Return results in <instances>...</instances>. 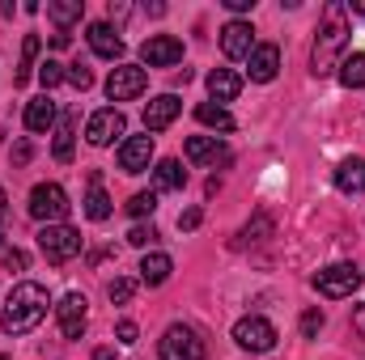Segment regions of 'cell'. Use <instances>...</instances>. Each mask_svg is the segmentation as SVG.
Returning <instances> with one entry per match:
<instances>
[{
  "instance_id": "6da1fadb",
  "label": "cell",
  "mask_w": 365,
  "mask_h": 360,
  "mask_svg": "<svg viewBox=\"0 0 365 360\" xmlns=\"http://www.w3.org/2000/svg\"><path fill=\"white\" fill-rule=\"evenodd\" d=\"M349 38H353V21H349V9L340 0H331L323 9V21H319V34H314V51H310V73L314 77H327L340 68V60L349 55Z\"/></svg>"
},
{
  "instance_id": "7a4b0ae2",
  "label": "cell",
  "mask_w": 365,
  "mask_h": 360,
  "mask_svg": "<svg viewBox=\"0 0 365 360\" xmlns=\"http://www.w3.org/2000/svg\"><path fill=\"white\" fill-rule=\"evenodd\" d=\"M47 305H51V297H47V288L38 284V280H21V284H13V292H9V301H4V314H0V327H4V335H30L43 318H47Z\"/></svg>"
},
{
  "instance_id": "3957f363",
  "label": "cell",
  "mask_w": 365,
  "mask_h": 360,
  "mask_svg": "<svg viewBox=\"0 0 365 360\" xmlns=\"http://www.w3.org/2000/svg\"><path fill=\"white\" fill-rule=\"evenodd\" d=\"M158 356L162 360H204L208 356V344H204V335H200L195 327L170 322V327L162 331V339H158Z\"/></svg>"
},
{
  "instance_id": "277c9868",
  "label": "cell",
  "mask_w": 365,
  "mask_h": 360,
  "mask_svg": "<svg viewBox=\"0 0 365 360\" xmlns=\"http://www.w3.org/2000/svg\"><path fill=\"white\" fill-rule=\"evenodd\" d=\"M30 216L38 221V225H64V216L73 212V203H68V191L60 186V182H38L34 191H30Z\"/></svg>"
},
{
  "instance_id": "5b68a950",
  "label": "cell",
  "mask_w": 365,
  "mask_h": 360,
  "mask_svg": "<svg viewBox=\"0 0 365 360\" xmlns=\"http://www.w3.org/2000/svg\"><path fill=\"white\" fill-rule=\"evenodd\" d=\"M310 284L319 288V297L344 301V297H353V292L361 288V268H357V263H327L323 271H314Z\"/></svg>"
},
{
  "instance_id": "8992f818",
  "label": "cell",
  "mask_w": 365,
  "mask_h": 360,
  "mask_svg": "<svg viewBox=\"0 0 365 360\" xmlns=\"http://www.w3.org/2000/svg\"><path fill=\"white\" fill-rule=\"evenodd\" d=\"M81 246H86V238L73 225H43L38 229V250L47 263H68L81 255Z\"/></svg>"
},
{
  "instance_id": "52a82bcc",
  "label": "cell",
  "mask_w": 365,
  "mask_h": 360,
  "mask_svg": "<svg viewBox=\"0 0 365 360\" xmlns=\"http://www.w3.org/2000/svg\"><path fill=\"white\" fill-rule=\"evenodd\" d=\"M276 327L268 318H259V314H247V318H238L234 322V344L242 348V352H251V356H264V352H272L276 348Z\"/></svg>"
},
{
  "instance_id": "ba28073f",
  "label": "cell",
  "mask_w": 365,
  "mask_h": 360,
  "mask_svg": "<svg viewBox=\"0 0 365 360\" xmlns=\"http://www.w3.org/2000/svg\"><path fill=\"white\" fill-rule=\"evenodd\" d=\"M123 132H128V119H123V110H119V106H102V110H93L90 123H86V140H90L93 149L115 144Z\"/></svg>"
},
{
  "instance_id": "9c48e42d",
  "label": "cell",
  "mask_w": 365,
  "mask_h": 360,
  "mask_svg": "<svg viewBox=\"0 0 365 360\" xmlns=\"http://www.w3.org/2000/svg\"><path fill=\"white\" fill-rule=\"evenodd\" d=\"M149 85V73L140 68V64H119V68H110V77H106V97L110 102H132V97H140Z\"/></svg>"
},
{
  "instance_id": "30bf717a",
  "label": "cell",
  "mask_w": 365,
  "mask_h": 360,
  "mask_svg": "<svg viewBox=\"0 0 365 360\" xmlns=\"http://www.w3.org/2000/svg\"><path fill=\"white\" fill-rule=\"evenodd\" d=\"M56 322H60V335L64 339H81L86 327H90V301H86V292H68L56 305Z\"/></svg>"
},
{
  "instance_id": "8fae6325",
  "label": "cell",
  "mask_w": 365,
  "mask_h": 360,
  "mask_svg": "<svg viewBox=\"0 0 365 360\" xmlns=\"http://www.w3.org/2000/svg\"><path fill=\"white\" fill-rule=\"evenodd\" d=\"M140 60H145L149 68H175L182 60V38H175V34H153V38H145Z\"/></svg>"
},
{
  "instance_id": "7c38bea8",
  "label": "cell",
  "mask_w": 365,
  "mask_h": 360,
  "mask_svg": "<svg viewBox=\"0 0 365 360\" xmlns=\"http://www.w3.org/2000/svg\"><path fill=\"white\" fill-rule=\"evenodd\" d=\"M187 162L191 166H230V149L221 136H191L187 140Z\"/></svg>"
},
{
  "instance_id": "4fadbf2b",
  "label": "cell",
  "mask_w": 365,
  "mask_h": 360,
  "mask_svg": "<svg viewBox=\"0 0 365 360\" xmlns=\"http://www.w3.org/2000/svg\"><path fill=\"white\" fill-rule=\"evenodd\" d=\"M149 162H153V136H149V132H145V136H128V140L119 144V170H123V174H145Z\"/></svg>"
},
{
  "instance_id": "5bb4252c",
  "label": "cell",
  "mask_w": 365,
  "mask_h": 360,
  "mask_svg": "<svg viewBox=\"0 0 365 360\" xmlns=\"http://www.w3.org/2000/svg\"><path fill=\"white\" fill-rule=\"evenodd\" d=\"M221 51H225L230 60H251V51H255V30H251V21H225V30H221Z\"/></svg>"
},
{
  "instance_id": "9a60e30c",
  "label": "cell",
  "mask_w": 365,
  "mask_h": 360,
  "mask_svg": "<svg viewBox=\"0 0 365 360\" xmlns=\"http://www.w3.org/2000/svg\"><path fill=\"white\" fill-rule=\"evenodd\" d=\"M182 102L175 97V93H158L149 106H145V132H166L175 119H179Z\"/></svg>"
},
{
  "instance_id": "2e32d148",
  "label": "cell",
  "mask_w": 365,
  "mask_h": 360,
  "mask_svg": "<svg viewBox=\"0 0 365 360\" xmlns=\"http://www.w3.org/2000/svg\"><path fill=\"white\" fill-rule=\"evenodd\" d=\"M251 68V81H259V85H268L276 81V73H280V47L276 43H255V51H251V60H247Z\"/></svg>"
},
{
  "instance_id": "e0dca14e",
  "label": "cell",
  "mask_w": 365,
  "mask_h": 360,
  "mask_svg": "<svg viewBox=\"0 0 365 360\" xmlns=\"http://www.w3.org/2000/svg\"><path fill=\"white\" fill-rule=\"evenodd\" d=\"M86 38H90V51H93V55H102V60H119V55H123L119 26H110V21H93Z\"/></svg>"
},
{
  "instance_id": "ac0fdd59",
  "label": "cell",
  "mask_w": 365,
  "mask_h": 360,
  "mask_svg": "<svg viewBox=\"0 0 365 360\" xmlns=\"http://www.w3.org/2000/svg\"><path fill=\"white\" fill-rule=\"evenodd\" d=\"M336 191H344V195H365V157H344L340 166H336Z\"/></svg>"
},
{
  "instance_id": "d6986e66",
  "label": "cell",
  "mask_w": 365,
  "mask_h": 360,
  "mask_svg": "<svg viewBox=\"0 0 365 360\" xmlns=\"http://www.w3.org/2000/svg\"><path fill=\"white\" fill-rule=\"evenodd\" d=\"M208 93H212L217 106H225V102H234V97L242 93V77L230 73V68H212V73H208Z\"/></svg>"
},
{
  "instance_id": "ffe728a7",
  "label": "cell",
  "mask_w": 365,
  "mask_h": 360,
  "mask_svg": "<svg viewBox=\"0 0 365 360\" xmlns=\"http://www.w3.org/2000/svg\"><path fill=\"white\" fill-rule=\"evenodd\" d=\"M170 271H175V259H170L166 250H149V255L140 259V284L158 288V284H166V280H170Z\"/></svg>"
},
{
  "instance_id": "44dd1931",
  "label": "cell",
  "mask_w": 365,
  "mask_h": 360,
  "mask_svg": "<svg viewBox=\"0 0 365 360\" xmlns=\"http://www.w3.org/2000/svg\"><path fill=\"white\" fill-rule=\"evenodd\" d=\"M56 123H60V115H56V102H51L47 93L26 106V127H30V132H51Z\"/></svg>"
},
{
  "instance_id": "7402d4cb",
  "label": "cell",
  "mask_w": 365,
  "mask_h": 360,
  "mask_svg": "<svg viewBox=\"0 0 365 360\" xmlns=\"http://www.w3.org/2000/svg\"><path fill=\"white\" fill-rule=\"evenodd\" d=\"M153 182H158V191H182V186H187L182 162L179 157H162V162L153 166Z\"/></svg>"
},
{
  "instance_id": "603a6c76",
  "label": "cell",
  "mask_w": 365,
  "mask_h": 360,
  "mask_svg": "<svg viewBox=\"0 0 365 360\" xmlns=\"http://www.w3.org/2000/svg\"><path fill=\"white\" fill-rule=\"evenodd\" d=\"M115 212V203H110V195L102 191V174L98 170H90V195H86V216L90 221H106Z\"/></svg>"
},
{
  "instance_id": "cb8c5ba5",
  "label": "cell",
  "mask_w": 365,
  "mask_h": 360,
  "mask_svg": "<svg viewBox=\"0 0 365 360\" xmlns=\"http://www.w3.org/2000/svg\"><path fill=\"white\" fill-rule=\"evenodd\" d=\"M73 144H77V115H64L60 123H56V144H51V153H56V162H73Z\"/></svg>"
},
{
  "instance_id": "d4e9b609",
  "label": "cell",
  "mask_w": 365,
  "mask_h": 360,
  "mask_svg": "<svg viewBox=\"0 0 365 360\" xmlns=\"http://www.w3.org/2000/svg\"><path fill=\"white\" fill-rule=\"evenodd\" d=\"M336 77H340L344 90H365V51H349V55L340 60Z\"/></svg>"
},
{
  "instance_id": "484cf974",
  "label": "cell",
  "mask_w": 365,
  "mask_h": 360,
  "mask_svg": "<svg viewBox=\"0 0 365 360\" xmlns=\"http://www.w3.org/2000/svg\"><path fill=\"white\" fill-rule=\"evenodd\" d=\"M47 17H51L60 30H68L73 21L86 17V0H47Z\"/></svg>"
},
{
  "instance_id": "4316f807",
  "label": "cell",
  "mask_w": 365,
  "mask_h": 360,
  "mask_svg": "<svg viewBox=\"0 0 365 360\" xmlns=\"http://www.w3.org/2000/svg\"><path fill=\"white\" fill-rule=\"evenodd\" d=\"M195 119H200L204 127H217V132H234V127H238L234 115H230L225 106H217V102H200V106H195Z\"/></svg>"
},
{
  "instance_id": "83f0119b",
  "label": "cell",
  "mask_w": 365,
  "mask_h": 360,
  "mask_svg": "<svg viewBox=\"0 0 365 360\" xmlns=\"http://www.w3.org/2000/svg\"><path fill=\"white\" fill-rule=\"evenodd\" d=\"M34 60H38V34H26V38H21V60H17L13 85H26V81H30V73H34Z\"/></svg>"
},
{
  "instance_id": "f1b7e54d",
  "label": "cell",
  "mask_w": 365,
  "mask_h": 360,
  "mask_svg": "<svg viewBox=\"0 0 365 360\" xmlns=\"http://www.w3.org/2000/svg\"><path fill=\"white\" fill-rule=\"evenodd\" d=\"M238 238H242V246H251V242H264V238H272V216H268V212H255V221H247Z\"/></svg>"
},
{
  "instance_id": "f546056e",
  "label": "cell",
  "mask_w": 365,
  "mask_h": 360,
  "mask_svg": "<svg viewBox=\"0 0 365 360\" xmlns=\"http://www.w3.org/2000/svg\"><path fill=\"white\" fill-rule=\"evenodd\" d=\"M123 208H128L136 221H145V216H153V208H158V191H136Z\"/></svg>"
},
{
  "instance_id": "4dcf8cb0",
  "label": "cell",
  "mask_w": 365,
  "mask_h": 360,
  "mask_svg": "<svg viewBox=\"0 0 365 360\" xmlns=\"http://www.w3.org/2000/svg\"><path fill=\"white\" fill-rule=\"evenodd\" d=\"M38 81H43V93L56 90L60 81H68V68H64L60 60H43V64H38Z\"/></svg>"
},
{
  "instance_id": "1f68e13d",
  "label": "cell",
  "mask_w": 365,
  "mask_h": 360,
  "mask_svg": "<svg viewBox=\"0 0 365 360\" xmlns=\"http://www.w3.org/2000/svg\"><path fill=\"white\" fill-rule=\"evenodd\" d=\"M132 292H136V284H132L128 275H115V280L106 284V297H110L115 305H123V301H132Z\"/></svg>"
},
{
  "instance_id": "d6a6232c",
  "label": "cell",
  "mask_w": 365,
  "mask_h": 360,
  "mask_svg": "<svg viewBox=\"0 0 365 360\" xmlns=\"http://www.w3.org/2000/svg\"><path fill=\"white\" fill-rule=\"evenodd\" d=\"M158 238H162V233H158L153 225H136V229L128 233V242H132V246H140V250H149V246H158Z\"/></svg>"
},
{
  "instance_id": "836d02e7",
  "label": "cell",
  "mask_w": 365,
  "mask_h": 360,
  "mask_svg": "<svg viewBox=\"0 0 365 360\" xmlns=\"http://www.w3.org/2000/svg\"><path fill=\"white\" fill-rule=\"evenodd\" d=\"M323 322H327V318H323V309H319V305H314V309H306V314H302V335H306V339H319Z\"/></svg>"
},
{
  "instance_id": "e575fe53",
  "label": "cell",
  "mask_w": 365,
  "mask_h": 360,
  "mask_svg": "<svg viewBox=\"0 0 365 360\" xmlns=\"http://www.w3.org/2000/svg\"><path fill=\"white\" fill-rule=\"evenodd\" d=\"M0 263L9 271H26V250H17V246H4V238H0Z\"/></svg>"
},
{
  "instance_id": "d590c367",
  "label": "cell",
  "mask_w": 365,
  "mask_h": 360,
  "mask_svg": "<svg viewBox=\"0 0 365 360\" xmlns=\"http://www.w3.org/2000/svg\"><path fill=\"white\" fill-rule=\"evenodd\" d=\"M68 85H73V90H81V93H86V90L93 85V73L86 68V64H68Z\"/></svg>"
},
{
  "instance_id": "8d00e7d4",
  "label": "cell",
  "mask_w": 365,
  "mask_h": 360,
  "mask_svg": "<svg viewBox=\"0 0 365 360\" xmlns=\"http://www.w3.org/2000/svg\"><path fill=\"white\" fill-rule=\"evenodd\" d=\"M115 335H119V344H136V339H140V327H136L132 318H123V322L115 327Z\"/></svg>"
},
{
  "instance_id": "74e56055",
  "label": "cell",
  "mask_w": 365,
  "mask_h": 360,
  "mask_svg": "<svg viewBox=\"0 0 365 360\" xmlns=\"http://www.w3.org/2000/svg\"><path fill=\"white\" fill-rule=\"evenodd\" d=\"M200 221H204V212H200V208H187V212H179V229H182V233H191Z\"/></svg>"
},
{
  "instance_id": "f35d334b",
  "label": "cell",
  "mask_w": 365,
  "mask_h": 360,
  "mask_svg": "<svg viewBox=\"0 0 365 360\" xmlns=\"http://www.w3.org/2000/svg\"><path fill=\"white\" fill-rule=\"evenodd\" d=\"M30 157H34V144H30V140H17V144H13V166H26Z\"/></svg>"
},
{
  "instance_id": "ab89813d",
  "label": "cell",
  "mask_w": 365,
  "mask_h": 360,
  "mask_svg": "<svg viewBox=\"0 0 365 360\" xmlns=\"http://www.w3.org/2000/svg\"><path fill=\"white\" fill-rule=\"evenodd\" d=\"M221 4H225L230 13H251V9H255V0H221Z\"/></svg>"
},
{
  "instance_id": "60d3db41",
  "label": "cell",
  "mask_w": 365,
  "mask_h": 360,
  "mask_svg": "<svg viewBox=\"0 0 365 360\" xmlns=\"http://www.w3.org/2000/svg\"><path fill=\"white\" fill-rule=\"evenodd\" d=\"M128 13H132V4H115V0H110V26H115V21H123Z\"/></svg>"
},
{
  "instance_id": "b9f144b4",
  "label": "cell",
  "mask_w": 365,
  "mask_h": 360,
  "mask_svg": "<svg viewBox=\"0 0 365 360\" xmlns=\"http://www.w3.org/2000/svg\"><path fill=\"white\" fill-rule=\"evenodd\" d=\"M353 331L365 339V305H357V309H353Z\"/></svg>"
},
{
  "instance_id": "7bdbcfd3",
  "label": "cell",
  "mask_w": 365,
  "mask_h": 360,
  "mask_svg": "<svg viewBox=\"0 0 365 360\" xmlns=\"http://www.w3.org/2000/svg\"><path fill=\"white\" fill-rule=\"evenodd\" d=\"M344 9H349V13H361V17H365V0H349Z\"/></svg>"
},
{
  "instance_id": "ee69618b",
  "label": "cell",
  "mask_w": 365,
  "mask_h": 360,
  "mask_svg": "<svg viewBox=\"0 0 365 360\" xmlns=\"http://www.w3.org/2000/svg\"><path fill=\"white\" fill-rule=\"evenodd\" d=\"M93 360H115V348H98V352H93Z\"/></svg>"
},
{
  "instance_id": "f6af8a7d",
  "label": "cell",
  "mask_w": 365,
  "mask_h": 360,
  "mask_svg": "<svg viewBox=\"0 0 365 360\" xmlns=\"http://www.w3.org/2000/svg\"><path fill=\"white\" fill-rule=\"evenodd\" d=\"M9 216V195H4V186H0V221Z\"/></svg>"
},
{
  "instance_id": "bcb514c9",
  "label": "cell",
  "mask_w": 365,
  "mask_h": 360,
  "mask_svg": "<svg viewBox=\"0 0 365 360\" xmlns=\"http://www.w3.org/2000/svg\"><path fill=\"white\" fill-rule=\"evenodd\" d=\"M0 360H9V356H0Z\"/></svg>"
}]
</instances>
